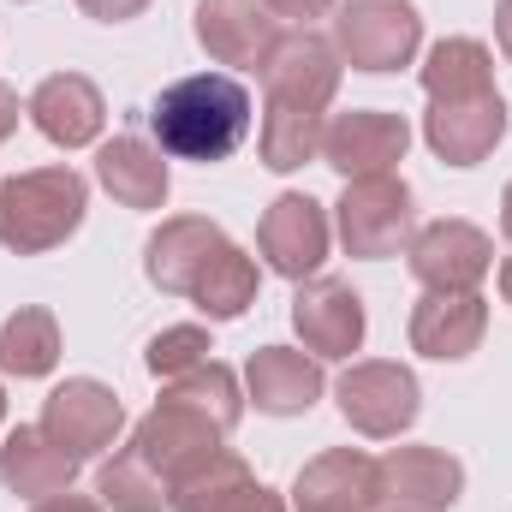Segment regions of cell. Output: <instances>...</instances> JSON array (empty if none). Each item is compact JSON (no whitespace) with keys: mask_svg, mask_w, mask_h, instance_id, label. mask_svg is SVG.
Returning <instances> with one entry per match:
<instances>
[{"mask_svg":"<svg viewBox=\"0 0 512 512\" xmlns=\"http://www.w3.org/2000/svg\"><path fill=\"white\" fill-rule=\"evenodd\" d=\"M191 304L209 316V322H233V316H245L256 304V262L233 239L221 245V256L203 268V280H197V292H191Z\"/></svg>","mask_w":512,"mask_h":512,"instance_id":"d4e9b609","label":"cell"},{"mask_svg":"<svg viewBox=\"0 0 512 512\" xmlns=\"http://www.w3.org/2000/svg\"><path fill=\"white\" fill-rule=\"evenodd\" d=\"M209 352H215V346H209V328H197V322L161 328V334L149 340V376H155V382H173V376L209 364Z\"/></svg>","mask_w":512,"mask_h":512,"instance_id":"83f0119b","label":"cell"},{"mask_svg":"<svg viewBox=\"0 0 512 512\" xmlns=\"http://www.w3.org/2000/svg\"><path fill=\"white\" fill-rule=\"evenodd\" d=\"M292 328L304 340L310 358H352L364 346V298L352 292V280H298V298H292Z\"/></svg>","mask_w":512,"mask_h":512,"instance_id":"8fae6325","label":"cell"},{"mask_svg":"<svg viewBox=\"0 0 512 512\" xmlns=\"http://www.w3.org/2000/svg\"><path fill=\"white\" fill-rule=\"evenodd\" d=\"M90 185L78 167H30L0 179V245L18 256H42L84 227Z\"/></svg>","mask_w":512,"mask_h":512,"instance_id":"3957f363","label":"cell"},{"mask_svg":"<svg viewBox=\"0 0 512 512\" xmlns=\"http://www.w3.org/2000/svg\"><path fill=\"white\" fill-rule=\"evenodd\" d=\"M340 48L322 42L316 30H286L262 66V114H292V120H322L334 90H340Z\"/></svg>","mask_w":512,"mask_h":512,"instance_id":"277c9868","label":"cell"},{"mask_svg":"<svg viewBox=\"0 0 512 512\" xmlns=\"http://www.w3.org/2000/svg\"><path fill=\"white\" fill-rule=\"evenodd\" d=\"M173 512H286V501L256 483L239 453L221 447L197 477H185L173 489Z\"/></svg>","mask_w":512,"mask_h":512,"instance_id":"44dd1931","label":"cell"},{"mask_svg":"<svg viewBox=\"0 0 512 512\" xmlns=\"http://www.w3.org/2000/svg\"><path fill=\"white\" fill-rule=\"evenodd\" d=\"M495 42H501V54L512 60V0H501V6H495Z\"/></svg>","mask_w":512,"mask_h":512,"instance_id":"d6a6232c","label":"cell"},{"mask_svg":"<svg viewBox=\"0 0 512 512\" xmlns=\"http://www.w3.org/2000/svg\"><path fill=\"white\" fill-rule=\"evenodd\" d=\"M24 114L36 120V131H42L48 143H60V149H84V143L102 137L108 102H102V90H96L84 72H54V78L36 84V96H30Z\"/></svg>","mask_w":512,"mask_h":512,"instance_id":"d6986e66","label":"cell"},{"mask_svg":"<svg viewBox=\"0 0 512 512\" xmlns=\"http://www.w3.org/2000/svg\"><path fill=\"white\" fill-rule=\"evenodd\" d=\"M405 149H411V126L382 108H352L322 131V161L346 179L393 173V161H405Z\"/></svg>","mask_w":512,"mask_h":512,"instance_id":"2e32d148","label":"cell"},{"mask_svg":"<svg viewBox=\"0 0 512 512\" xmlns=\"http://www.w3.org/2000/svg\"><path fill=\"white\" fill-rule=\"evenodd\" d=\"M78 477V459L66 447H54L42 435V423H18L6 441H0V483L18 495V501H48V495H66Z\"/></svg>","mask_w":512,"mask_h":512,"instance_id":"ffe728a7","label":"cell"},{"mask_svg":"<svg viewBox=\"0 0 512 512\" xmlns=\"http://www.w3.org/2000/svg\"><path fill=\"white\" fill-rule=\"evenodd\" d=\"M197 42L215 66L262 72L280 42V18L262 0H197Z\"/></svg>","mask_w":512,"mask_h":512,"instance_id":"4fadbf2b","label":"cell"},{"mask_svg":"<svg viewBox=\"0 0 512 512\" xmlns=\"http://www.w3.org/2000/svg\"><path fill=\"white\" fill-rule=\"evenodd\" d=\"M262 6H268L274 18H298V24H310V18H322L334 0H262Z\"/></svg>","mask_w":512,"mask_h":512,"instance_id":"f546056e","label":"cell"},{"mask_svg":"<svg viewBox=\"0 0 512 512\" xmlns=\"http://www.w3.org/2000/svg\"><path fill=\"white\" fill-rule=\"evenodd\" d=\"M60 364V322L42 304H24L0 322V370L18 382H36Z\"/></svg>","mask_w":512,"mask_h":512,"instance_id":"cb8c5ba5","label":"cell"},{"mask_svg":"<svg viewBox=\"0 0 512 512\" xmlns=\"http://www.w3.org/2000/svg\"><path fill=\"white\" fill-rule=\"evenodd\" d=\"M292 512H382L376 459L358 453V447L316 453L292 483Z\"/></svg>","mask_w":512,"mask_h":512,"instance_id":"9a60e30c","label":"cell"},{"mask_svg":"<svg viewBox=\"0 0 512 512\" xmlns=\"http://www.w3.org/2000/svg\"><path fill=\"white\" fill-rule=\"evenodd\" d=\"M96 179H102V191L114 197V203H126V209H161L167 203V155L155 149V143H143V137H114V143H102L96 149Z\"/></svg>","mask_w":512,"mask_h":512,"instance_id":"603a6c76","label":"cell"},{"mask_svg":"<svg viewBox=\"0 0 512 512\" xmlns=\"http://www.w3.org/2000/svg\"><path fill=\"white\" fill-rule=\"evenodd\" d=\"M340 221V245L358 262H382L399 256L411 239V185L393 173H370V179H346V197L334 203Z\"/></svg>","mask_w":512,"mask_h":512,"instance_id":"8992f818","label":"cell"},{"mask_svg":"<svg viewBox=\"0 0 512 512\" xmlns=\"http://www.w3.org/2000/svg\"><path fill=\"white\" fill-rule=\"evenodd\" d=\"M120 429H126V405H120L114 387L96 382V376H72V382H60L42 399V435L54 447H66L78 465L102 459L120 441Z\"/></svg>","mask_w":512,"mask_h":512,"instance_id":"ba28073f","label":"cell"},{"mask_svg":"<svg viewBox=\"0 0 512 512\" xmlns=\"http://www.w3.org/2000/svg\"><path fill=\"white\" fill-rule=\"evenodd\" d=\"M405 262L423 292H477L495 268V239L471 221H429L423 233H411Z\"/></svg>","mask_w":512,"mask_h":512,"instance_id":"9c48e42d","label":"cell"},{"mask_svg":"<svg viewBox=\"0 0 512 512\" xmlns=\"http://www.w3.org/2000/svg\"><path fill=\"white\" fill-rule=\"evenodd\" d=\"M155 149L173 161H227L245 137H251V90L227 72H197L179 78L155 96L149 108Z\"/></svg>","mask_w":512,"mask_h":512,"instance_id":"7a4b0ae2","label":"cell"},{"mask_svg":"<svg viewBox=\"0 0 512 512\" xmlns=\"http://www.w3.org/2000/svg\"><path fill=\"white\" fill-rule=\"evenodd\" d=\"M221 245H227V233H221L209 215H173V221H161V233L149 239L143 274H149V286H161V292H173V298H191L197 280H203V268L221 256Z\"/></svg>","mask_w":512,"mask_h":512,"instance_id":"ac0fdd59","label":"cell"},{"mask_svg":"<svg viewBox=\"0 0 512 512\" xmlns=\"http://www.w3.org/2000/svg\"><path fill=\"white\" fill-rule=\"evenodd\" d=\"M36 512H102V501H90V495H48V501H36Z\"/></svg>","mask_w":512,"mask_h":512,"instance_id":"4dcf8cb0","label":"cell"},{"mask_svg":"<svg viewBox=\"0 0 512 512\" xmlns=\"http://www.w3.org/2000/svg\"><path fill=\"white\" fill-rule=\"evenodd\" d=\"M501 233L512 239V185H507V197H501Z\"/></svg>","mask_w":512,"mask_h":512,"instance_id":"836d02e7","label":"cell"},{"mask_svg":"<svg viewBox=\"0 0 512 512\" xmlns=\"http://www.w3.org/2000/svg\"><path fill=\"white\" fill-rule=\"evenodd\" d=\"M256 251H262V262L274 274L310 280L322 268V256H328V215H322V203L304 197V191L274 197L268 215H262V227H256Z\"/></svg>","mask_w":512,"mask_h":512,"instance_id":"5bb4252c","label":"cell"},{"mask_svg":"<svg viewBox=\"0 0 512 512\" xmlns=\"http://www.w3.org/2000/svg\"><path fill=\"white\" fill-rule=\"evenodd\" d=\"M161 399H173V405H191V411H203V417H215L221 429H233L239 417H245V399H239V376L227 370V364H197V370H185V376H173V382L161 387Z\"/></svg>","mask_w":512,"mask_h":512,"instance_id":"484cf974","label":"cell"},{"mask_svg":"<svg viewBox=\"0 0 512 512\" xmlns=\"http://www.w3.org/2000/svg\"><path fill=\"white\" fill-rule=\"evenodd\" d=\"M429 114L423 137L447 167H477L507 137V102L495 90V60L477 36H441L423 60Z\"/></svg>","mask_w":512,"mask_h":512,"instance_id":"6da1fadb","label":"cell"},{"mask_svg":"<svg viewBox=\"0 0 512 512\" xmlns=\"http://www.w3.org/2000/svg\"><path fill=\"white\" fill-rule=\"evenodd\" d=\"M340 411L358 435L370 441H393L417 423V376L405 364H387V358H370V364H352L340 376Z\"/></svg>","mask_w":512,"mask_h":512,"instance_id":"30bf717a","label":"cell"},{"mask_svg":"<svg viewBox=\"0 0 512 512\" xmlns=\"http://www.w3.org/2000/svg\"><path fill=\"white\" fill-rule=\"evenodd\" d=\"M489 334V304L483 292H423L411 310V352L435 364H459L483 346Z\"/></svg>","mask_w":512,"mask_h":512,"instance_id":"e0dca14e","label":"cell"},{"mask_svg":"<svg viewBox=\"0 0 512 512\" xmlns=\"http://www.w3.org/2000/svg\"><path fill=\"white\" fill-rule=\"evenodd\" d=\"M90 18H102V24H126V18H137L149 0H78Z\"/></svg>","mask_w":512,"mask_h":512,"instance_id":"f1b7e54d","label":"cell"},{"mask_svg":"<svg viewBox=\"0 0 512 512\" xmlns=\"http://www.w3.org/2000/svg\"><path fill=\"white\" fill-rule=\"evenodd\" d=\"M0 423H6V393H0Z\"/></svg>","mask_w":512,"mask_h":512,"instance_id":"d590c367","label":"cell"},{"mask_svg":"<svg viewBox=\"0 0 512 512\" xmlns=\"http://www.w3.org/2000/svg\"><path fill=\"white\" fill-rule=\"evenodd\" d=\"M221 441H227V429L215 423V417H203V411H191V405H173V399H161L137 429H131V453L167 483V489H179L185 477H197L215 453H221Z\"/></svg>","mask_w":512,"mask_h":512,"instance_id":"52a82bcc","label":"cell"},{"mask_svg":"<svg viewBox=\"0 0 512 512\" xmlns=\"http://www.w3.org/2000/svg\"><path fill=\"white\" fill-rule=\"evenodd\" d=\"M245 387H251L256 411L268 417H298L322 399V364L292 352V346H256L245 364Z\"/></svg>","mask_w":512,"mask_h":512,"instance_id":"7402d4cb","label":"cell"},{"mask_svg":"<svg viewBox=\"0 0 512 512\" xmlns=\"http://www.w3.org/2000/svg\"><path fill=\"white\" fill-rule=\"evenodd\" d=\"M382 512H447L465 495V465L441 447H393L376 459Z\"/></svg>","mask_w":512,"mask_h":512,"instance_id":"7c38bea8","label":"cell"},{"mask_svg":"<svg viewBox=\"0 0 512 512\" xmlns=\"http://www.w3.org/2000/svg\"><path fill=\"white\" fill-rule=\"evenodd\" d=\"M96 495H102V507H114V512H161V507H173V489H167V483H161L131 447H120V453L102 465Z\"/></svg>","mask_w":512,"mask_h":512,"instance_id":"4316f807","label":"cell"},{"mask_svg":"<svg viewBox=\"0 0 512 512\" xmlns=\"http://www.w3.org/2000/svg\"><path fill=\"white\" fill-rule=\"evenodd\" d=\"M18 131V90L12 84H0V143Z\"/></svg>","mask_w":512,"mask_h":512,"instance_id":"1f68e13d","label":"cell"},{"mask_svg":"<svg viewBox=\"0 0 512 512\" xmlns=\"http://www.w3.org/2000/svg\"><path fill=\"white\" fill-rule=\"evenodd\" d=\"M501 298H507V304H512V256H507V262H501Z\"/></svg>","mask_w":512,"mask_h":512,"instance_id":"e575fe53","label":"cell"},{"mask_svg":"<svg viewBox=\"0 0 512 512\" xmlns=\"http://www.w3.org/2000/svg\"><path fill=\"white\" fill-rule=\"evenodd\" d=\"M423 42V18L411 0H346L334 12V48L358 72H399Z\"/></svg>","mask_w":512,"mask_h":512,"instance_id":"5b68a950","label":"cell"}]
</instances>
